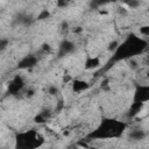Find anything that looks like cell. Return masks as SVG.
Segmentation results:
<instances>
[{
    "label": "cell",
    "instance_id": "5",
    "mask_svg": "<svg viewBox=\"0 0 149 149\" xmlns=\"http://www.w3.org/2000/svg\"><path fill=\"white\" fill-rule=\"evenodd\" d=\"M74 50H76L74 43L71 42V41H69V40H64V41L59 44V56L72 54Z\"/></svg>",
    "mask_w": 149,
    "mask_h": 149
},
{
    "label": "cell",
    "instance_id": "23",
    "mask_svg": "<svg viewBox=\"0 0 149 149\" xmlns=\"http://www.w3.org/2000/svg\"><path fill=\"white\" fill-rule=\"evenodd\" d=\"M87 149H97V148H94V147H88Z\"/></svg>",
    "mask_w": 149,
    "mask_h": 149
},
{
    "label": "cell",
    "instance_id": "9",
    "mask_svg": "<svg viewBox=\"0 0 149 149\" xmlns=\"http://www.w3.org/2000/svg\"><path fill=\"white\" fill-rule=\"evenodd\" d=\"M122 6L123 7H126L127 9H136V8H139L140 6H141V2L140 1H137V0H130V1H123L122 2Z\"/></svg>",
    "mask_w": 149,
    "mask_h": 149
},
{
    "label": "cell",
    "instance_id": "16",
    "mask_svg": "<svg viewBox=\"0 0 149 149\" xmlns=\"http://www.w3.org/2000/svg\"><path fill=\"white\" fill-rule=\"evenodd\" d=\"M8 44H9V41L7 38H0V52L3 51V50H6L7 47H8Z\"/></svg>",
    "mask_w": 149,
    "mask_h": 149
},
{
    "label": "cell",
    "instance_id": "18",
    "mask_svg": "<svg viewBox=\"0 0 149 149\" xmlns=\"http://www.w3.org/2000/svg\"><path fill=\"white\" fill-rule=\"evenodd\" d=\"M140 34L142 36H148L149 35V26H142V27H140Z\"/></svg>",
    "mask_w": 149,
    "mask_h": 149
},
{
    "label": "cell",
    "instance_id": "8",
    "mask_svg": "<svg viewBox=\"0 0 149 149\" xmlns=\"http://www.w3.org/2000/svg\"><path fill=\"white\" fill-rule=\"evenodd\" d=\"M90 87L88 83L86 80H83V79H74L72 81V91L74 93H81L84 91H86L87 88Z\"/></svg>",
    "mask_w": 149,
    "mask_h": 149
},
{
    "label": "cell",
    "instance_id": "6",
    "mask_svg": "<svg viewBox=\"0 0 149 149\" xmlns=\"http://www.w3.org/2000/svg\"><path fill=\"white\" fill-rule=\"evenodd\" d=\"M101 65V59L97 56H90L86 58L85 63H84V69L85 70H95L98 68H100Z\"/></svg>",
    "mask_w": 149,
    "mask_h": 149
},
{
    "label": "cell",
    "instance_id": "4",
    "mask_svg": "<svg viewBox=\"0 0 149 149\" xmlns=\"http://www.w3.org/2000/svg\"><path fill=\"white\" fill-rule=\"evenodd\" d=\"M38 63V58L35 55H27L24 56L19 63H17V69H31L36 66Z\"/></svg>",
    "mask_w": 149,
    "mask_h": 149
},
{
    "label": "cell",
    "instance_id": "12",
    "mask_svg": "<svg viewBox=\"0 0 149 149\" xmlns=\"http://www.w3.org/2000/svg\"><path fill=\"white\" fill-rule=\"evenodd\" d=\"M58 92H59L58 86H56V85H49V86H48V93H49L50 95H57Z\"/></svg>",
    "mask_w": 149,
    "mask_h": 149
},
{
    "label": "cell",
    "instance_id": "22",
    "mask_svg": "<svg viewBox=\"0 0 149 149\" xmlns=\"http://www.w3.org/2000/svg\"><path fill=\"white\" fill-rule=\"evenodd\" d=\"M70 80H71V77H70V76L65 74V76L63 77V81H64V83H68V81H70Z\"/></svg>",
    "mask_w": 149,
    "mask_h": 149
},
{
    "label": "cell",
    "instance_id": "19",
    "mask_svg": "<svg viewBox=\"0 0 149 149\" xmlns=\"http://www.w3.org/2000/svg\"><path fill=\"white\" fill-rule=\"evenodd\" d=\"M68 5H69L68 1H62V0H61V1H57V2H56V6H57L58 8H65Z\"/></svg>",
    "mask_w": 149,
    "mask_h": 149
},
{
    "label": "cell",
    "instance_id": "24",
    "mask_svg": "<svg viewBox=\"0 0 149 149\" xmlns=\"http://www.w3.org/2000/svg\"><path fill=\"white\" fill-rule=\"evenodd\" d=\"M0 94H1V90H0Z\"/></svg>",
    "mask_w": 149,
    "mask_h": 149
},
{
    "label": "cell",
    "instance_id": "15",
    "mask_svg": "<svg viewBox=\"0 0 149 149\" xmlns=\"http://www.w3.org/2000/svg\"><path fill=\"white\" fill-rule=\"evenodd\" d=\"M35 93H36L35 88H33V87H29V88H27V90L24 91V97H26L27 99H30V98H33V97L35 95Z\"/></svg>",
    "mask_w": 149,
    "mask_h": 149
},
{
    "label": "cell",
    "instance_id": "10",
    "mask_svg": "<svg viewBox=\"0 0 149 149\" xmlns=\"http://www.w3.org/2000/svg\"><path fill=\"white\" fill-rule=\"evenodd\" d=\"M119 47H120V42H119L118 40H113V41H111V42L108 43V45H107V50H108L109 52L114 54V52L118 50Z\"/></svg>",
    "mask_w": 149,
    "mask_h": 149
},
{
    "label": "cell",
    "instance_id": "2",
    "mask_svg": "<svg viewBox=\"0 0 149 149\" xmlns=\"http://www.w3.org/2000/svg\"><path fill=\"white\" fill-rule=\"evenodd\" d=\"M126 128L125 123L119 122L116 120H107V122H102L101 126L97 129V133H100L98 137H113L118 136L122 133V130ZM94 133V134H97Z\"/></svg>",
    "mask_w": 149,
    "mask_h": 149
},
{
    "label": "cell",
    "instance_id": "7",
    "mask_svg": "<svg viewBox=\"0 0 149 149\" xmlns=\"http://www.w3.org/2000/svg\"><path fill=\"white\" fill-rule=\"evenodd\" d=\"M128 137L133 141H142L147 137V132L142 128H134L128 133Z\"/></svg>",
    "mask_w": 149,
    "mask_h": 149
},
{
    "label": "cell",
    "instance_id": "17",
    "mask_svg": "<svg viewBox=\"0 0 149 149\" xmlns=\"http://www.w3.org/2000/svg\"><path fill=\"white\" fill-rule=\"evenodd\" d=\"M116 10H118V14L121 15V16H127L128 15V9L126 7H123V6H120Z\"/></svg>",
    "mask_w": 149,
    "mask_h": 149
},
{
    "label": "cell",
    "instance_id": "13",
    "mask_svg": "<svg viewBox=\"0 0 149 149\" xmlns=\"http://www.w3.org/2000/svg\"><path fill=\"white\" fill-rule=\"evenodd\" d=\"M48 17H50V12H49L48 9H43V10H41V13L38 14L37 20H44V19H48Z\"/></svg>",
    "mask_w": 149,
    "mask_h": 149
},
{
    "label": "cell",
    "instance_id": "20",
    "mask_svg": "<svg viewBox=\"0 0 149 149\" xmlns=\"http://www.w3.org/2000/svg\"><path fill=\"white\" fill-rule=\"evenodd\" d=\"M72 31H73L74 34H81V33L84 31V28L80 27V26H78V27H74V28L72 29Z\"/></svg>",
    "mask_w": 149,
    "mask_h": 149
},
{
    "label": "cell",
    "instance_id": "1",
    "mask_svg": "<svg viewBox=\"0 0 149 149\" xmlns=\"http://www.w3.org/2000/svg\"><path fill=\"white\" fill-rule=\"evenodd\" d=\"M44 142V139L35 130L21 133L16 137V149H35Z\"/></svg>",
    "mask_w": 149,
    "mask_h": 149
},
{
    "label": "cell",
    "instance_id": "11",
    "mask_svg": "<svg viewBox=\"0 0 149 149\" xmlns=\"http://www.w3.org/2000/svg\"><path fill=\"white\" fill-rule=\"evenodd\" d=\"M128 64H129V68H130L132 70H137V69L140 68V63H139L137 59H135L134 57L128 59Z\"/></svg>",
    "mask_w": 149,
    "mask_h": 149
},
{
    "label": "cell",
    "instance_id": "3",
    "mask_svg": "<svg viewBox=\"0 0 149 149\" xmlns=\"http://www.w3.org/2000/svg\"><path fill=\"white\" fill-rule=\"evenodd\" d=\"M24 84H26V83H24L23 77L20 76V74H16V76L9 81L7 92H8L9 94L14 95V94H16V93H19V92H21V91L23 90Z\"/></svg>",
    "mask_w": 149,
    "mask_h": 149
},
{
    "label": "cell",
    "instance_id": "14",
    "mask_svg": "<svg viewBox=\"0 0 149 149\" xmlns=\"http://www.w3.org/2000/svg\"><path fill=\"white\" fill-rule=\"evenodd\" d=\"M41 51L44 52V54H50L52 51V47L49 44V43H43L41 45Z\"/></svg>",
    "mask_w": 149,
    "mask_h": 149
},
{
    "label": "cell",
    "instance_id": "21",
    "mask_svg": "<svg viewBox=\"0 0 149 149\" xmlns=\"http://www.w3.org/2000/svg\"><path fill=\"white\" fill-rule=\"evenodd\" d=\"M69 28V23L66 21H63L62 22V30H66Z\"/></svg>",
    "mask_w": 149,
    "mask_h": 149
}]
</instances>
